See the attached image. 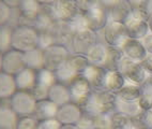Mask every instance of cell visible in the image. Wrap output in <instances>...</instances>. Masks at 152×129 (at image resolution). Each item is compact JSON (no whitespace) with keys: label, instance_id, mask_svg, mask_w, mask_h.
I'll return each instance as SVG.
<instances>
[{"label":"cell","instance_id":"1","mask_svg":"<svg viewBox=\"0 0 152 129\" xmlns=\"http://www.w3.org/2000/svg\"><path fill=\"white\" fill-rule=\"evenodd\" d=\"M117 95L104 89H93L88 101L84 105V112L89 114H110L115 111Z\"/></svg>","mask_w":152,"mask_h":129},{"label":"cell","instance_id":"2","mask_svg":"<svg viewBox=\"0 0 152 129\" xmlns=\"http://www.w3.org/2000/svg\"><path fill=\"white\" fill-rule=\"evenodd\" d=\"M39 31L32 25L19 24L13 28L12 36V49L26 53L30 49L38 47Z\"/></svg>","mask_w":152,"mask_h":129},{"label":"cell","instance_id":"3","mask_svg":"<svg viewBox=\"0 0 152 129\" xmlns=\"http://www.w3.org/2000/svg\"><path fill=\"white\" fill-rule=\"evenodd\" d=\"M38 100L31 91H17L10 98V105L19 117L34 115Z\"/></svg>","mask_w":152,"mask_h":129},{"label":"cell","instance_id":"4","mask_svg":"<svg viewBox=\"0 0 152 129\" xmlns=\"http://www.w3.org/2000/svg\"><path fill=\"white\" fill-rule=\"evenodd\" d=\"M118 70L121 72L125 81L133 83L136 85H142L148 79V73L141 66L140 63L131 60L129 58L123 57L118 67Z\"/></svg>","mask_w":152,"mask_h":129},{"label":"cell","instance_id":"5","mask_svg":"<svg viewBox=\"0 0 152 129\" xmlns=\"http://www.w3.org/2000/svg\"><path fill=\"white\" fill-rule=\"evenodd\" d=\"M71 53L68 46L59 43H55L44 49V68L56 71L60 66H62L70 57Z\"/></svg>","mask_w":152,"mask_h":129},{"label":"cell","instance_id":"6","mask_svg":"<svg viewBox=\"0 0 152 129\" xmlns=\"http://www.w3.org/2000/svg\"><path fill=\"white\" fill-rule=\"evenodd\" d=\"M98 35L96 32L89 28L83 29L73 35L71 46L72 51L75 54H80V55H87L88 52L98 43Z\"/></svg>","mask_w":152,"mask_h":129},{"label":"cell","instance_id":"7","mask_svg":"<svg viewBox=\"0 0 152 129\" xmlns=\"http://www.w3.org/2000/svg\"><path fill=\"white\" fill-rule=\"evenodd\" d=\"M103 36L105 43L109 46L115 47H120L129 38L124 24L114 21L107 22L103 29Z\"/></svg>","mask_w":152,"mask_h":129},{"label":"cell","instance_id":"8","mask_svg":"<svg viewBox=\"0 0 152 129\" xmlns=\"http://www.w3.org/2000/svg\"><path fill=\"white\" fill-rule=\"evenodd\" d=\"M71 94V101L84 108L88 101L90 95L92 94L93 88L84 77H78L69 85Z\"/></svg>","mask_w":152,"mask_h":129},{"label":"cell","instance_id":"9","mask_svg":"<svg viewBox=\"0 0 152 129\" xmlns=\"http://www.w3.org/2000/svg\"><path fill=\"white\" fill-rule=\"evenodd\" d=\"M26 68L24 53L17 49H11L3 53L2 57V71L11 75H16L23 69Z\"/></svg>","mask_w":152,"mask_h":129},{"label":"cell","instance_id":"10","mask_svg":"<svg viewBox=\"0 0 152 129\" xmlns=\"http://www.w3.org/2000/svg\"><path fill=\"white\" fill-rule=\"evenodd\" d=\"M83 114V108L70 101L63 105H60L56 118L61 123V125H76L82 118Z\"/></svg>","mask_w":152,"mask_h":129},{"label":"cell","instance_id":"11","mask_svg":"<svg viewBox=\"0 0 152 129\" xmlns=\"http://www.w3.org/2000/svg\"><path fill=\"white\" fill-rule=\"evenodd\" d=\"M53 13L58 22H70L76 14L80 12L75 0H56L50 6Z\"/></svg>","mask_w":152,"mask_h":129},{"label":"cell","instance_id":"12","mask_svg":"<svg viewBox=\"0 0 152 129\" xmlns=\"http://www.w3.org/2000/svg\"><path fill=\"white\" fill-rule=\"evenodd\" d=\"M85 18L87 23V27L91 30L98 32L100 30H103L108 22V15H107V10L104 8L102 4H99L94 9L86 12Z\"/></svg>","mask_w":152,"mask_h":129},{"label":"cell","instance_id":"13","mask_svg":"<svg viewBox=\"0 0 152 129\" xmlns=\"http://www.w3.org/2000/svg\"><path fill=\"white\" fill-rule=\"evenodd\" d=\"M108 21L119 22L124 24L133 14V8L128 0H117L111 6L106 8Z\"/></svg>","mask_w":152,"mask_h":129},{"label":"cell","instance_id":"14","mask_svg":"<svg viewBox=\"0 0 152 129\" xmlns=\"http://www.w3.org/2000/svg\"><path fill=\"white\" fill-rule=\"evenodd\" d=\"M120 49L122 51L124 57L129 58L131 60L137 61V63H140L148 54L141 40L128 38L120 46Z\"/></svg>","mask_w":152,"mask_h":129},{"label":"cell","instance_id":"15","mask_svg":"<svg viewBox=\"0 0 152 129\" xmlns=\"http://www.w3.org/2000/svg\"><path fill=\"white\" fill-rule=\"evenodd\" d=\"M126 33L130 39L135 40H142L150 32L148 22L142 21L140 18H137L135 16H132L124 23Z\"/></svg>","mask_w":152,"mask_h":129},{"label":"cell","instance_id":"16","mask_svg":"<svg viewBox=\"0 0 152 129\" xmlns=\"http://www.w3.org/2000/svg\"><path fill=\"white\" fill-rule=\"evenodd\" d=\"M37 77H38V71L27 67L23 69L16 75H14L17 91H32V89L37 85Z\"/></svg>","mask_w":152,"mask_h":129},{"label":"cell","instance_id":"17","mask_svg":"<svg viewBox=\"0 0 152 129\" xmlns=\"http://www.w3.org/2000/svg\"><path fill=\"white\" fill-rule=\"evenodd\" d=\"M108 53H109V46L106 43L98 42L92 49H90L87 56L89 63L94 65V66L102 67L105 69L107 59H108Z\"/></svg>","mask_w":152,"mask_h":129},{"label":"cell","instance_id":"18","mask_svg":"<svg viewBox=\"0 0 152 129\" xmlns=\"http://www.w3.org/2000/svg\"><path fill=\"white\" fill-rule=\"evenodd\" d=\"M18 9L20 17L26 21L25 24L33 25L39 13L41 11L42 6L37 0H22Z\"/></svg>","mask_w":152,"mask_h":129},{"label":"cell","instance_id":"19","mask_svg":"<svg viewBox=\"0 0 152 129\" xmlns=\"http://www.w3.org/2000/svg\"><path fill=\"white\" fill-rule=\"evenodd\" d=\"M105 73L106 69L89 63L87 68L85 69V71L83 72L82 77H84L90 83L93 89H103Z\"/></svg>","mask_w":152,"mask_h":129},{"label":"cell","instance_id":"20","mask_svg":"<svg viewBox=\"0 0 152 129\" xmlns=\"http://www.w3.org/2000/svg\"><path fill=\"white\" fill-rule=\"evenodd\" d=\"M48 99L55 102L58 107L65 105V103L71 101L70 88L68 85L62 84V83H55L54 85L49 88Z\"/></svg>","mask_w":152,"mask_h":129},{"label":"cell","instance_id":"21","mask_svg":"<svg viewBox=\"0 0 152 129\" xmlns=\"http://www.w3.org/2000/svg\"><path fill=\"white\" fill-rule=\"evenodd\" d=\"M58 107L55 102H53L49 99H44L40 100L37 103L35 108L34 116L38 121H44V119H49V118H56L58 112Z\"/></svg>","mask_w":152,"mask_h":129},{"label":"cell","instance_id":"22","mask_svg":"<svg viewBox=\"0 0 152 129\" xmlns=\"http://www.w3.org/2000/svg\"><path fill=\"white\" fill-rule=\"evenodd\" d=\"M125 83H126V81L119 70H106L103 89L113 91V93H117L123 87Z\"/></svg>","mask_w":152,"mask_h":129},{"label":"cell","instance_id":"23","mask_svg":"<svg viewBox=\"0 0 152 129\" xmlns=\"http://www.w3.org/2000/svg\"><path fill=\"white\" fill-rule=\"evenodd\" d=\"M55 74H56L57 82L62 83V84H65V85H68V86L70 85L75 79L80 77L79 72L72 66V63L69 61V59L63 63L62 66H60L59 68L55 71Z\"/></svg>","mask_w":152,"mask_h":129},{"label":"cell","instance_id":"24","mask_svg":"<svg viewBox=\"0 0 152 129\" xmlns=\"http://www.w3.org/2000/svg\"><path fill=\"white\" fill-rule=\"evenodd\" d=\"M17 91L14 75L0 71V100L10 99Z\"/></svg>","mask_w":152,"mask_h":129},{"label":"cell","instance_id":"25","mask_svg":"<svg viewBox=\"0 0 152 129\" xmlns=\"http://www.w3.org/2000/svg\"><path fill=\"white\" fill-rule=\"evenodd\" d=\"M18 118L10 105H0V129H16Z\"/></svg>","mask_w":152,"mask_h":129},{"label":"cell","instance_id":"26","mask_svg":"<svg viewBox=\"0 0 152 129\" xmlns=\"http://www.w3.org/2000/svg\"><path fill=\"white\" fill-rule=\"evenodd\" d=\"M25 63L26 67L30 69H33L35 71H39L44 68L45 61H44V51L40 47H35L33 49H30L28 52L24 53Z\"/></svg>","mask_w":152,"mask_h":129},{"label":"cell","instance_id":"27","mask_svg":"<svg viewBox=\"0 0 152 129\" xmlns=\"http://www.w3.org/2000/svg\"><path fill=\"white\" fill-rule=\"evenodd\" d=\"M118 98L126 101H137L141 95V86L126 82L123 87L116 93Z\"/></svg>","mask_w":152,"mask_h":129},{"label":"cell","instance_id":"28","mask_svg":"<svg viewBox=\"0 0 152 129\" xmlns=\"http://www.w3.org/2000/svg\"><path fill=\"white\" fill-rule=\"evenodd\" d=\"M115 111L133 117V116L137 115L141 111L140 107L138 105V101H126V100H122L117 97L116 100V105H115Z\"/></svg>","mask_w":152,"mask_h":129},{"label":"cell","instance_id":"29","mask_svg":"<svg viewBox=\"0 0 152 129\" xmlns=\"http://www.w3.org/2000/svg\"><path fill=\"white\" fill-rule=\"evenodd\" d=\"M110 129H132V117L123 113L114 112L110 114Z\"/></svg>","mask_w":152,"mask_h":129},{"label":"cell","instance_id":"30","mask_svg":"<svg viewBox=\"0 0 152 129\" xmlns=\"http://www.w3.org/2000/svg\"><path fill=\"white\" fill-rule=\"evenodd\" d=\"M132 125L137 129H152V110H141L132 117Z\"/></svg>","mask_w":152,"mask_h":129},{"label":"cell","instance_id":"31","mask_svg":"<svg viewBox=\"0 0 152 129\" xmlns=\"http://www.w3.org/2000/svg\"><path fill=\"white\" fill-rule=\"evenodd\" d=\"M137 101L141 110H152V84L147 80L141 85V95Z\"/></svg>","mask_w":152,"mask_h":129},{"label":"cell","instance_id":"32","mask_svg":"<svg viewBox=\"0 0 152 129\" xmlns=\"http://www.w3.org/2000/svg\"><path fill=\"white\" fill-rule=\"evenodd\" d=\"M12 36L13 28L9 25L0 26V52L6 53L12 49Z\"/></svg>","mask_w":152,"mask_h":129},{"label":"cell","instance_id":"33","mask_svg":"<svg viewBox=\"0 0 152 129\" xmlns=\"http://www.w3.org/2000/svg\"><path fill=\"white\" fill-rule=\"evenodd\" d=\"M133 16L149 22L152 16V0H144L140 4L133 8Z\"/></svg>","mask_w":152,"mask_h":129},{"label":"cell","instance_id":"34","mask_svg":"<svg viewBox=\"0 0 152 129\" xmlns=\"http://www.w3.org/2000/svg\"><path fill=\"white\" fill-rule=\"evenodd\" d=\"M55 83H57V79H56V74L54 71L46 68H43L38 71L37 84L46 88H50Z\"/></svg>","mask_w":152,"mask_h":129},{"label":"cell","instance_id":"35","mask_svg":"<svg viewBox=\"0 0 152 129\" xmlns=\"http://www.w3.org/2000/svg\"><path fill=\"white\" fill-rule=\"evenodd\" d=\"M110 114H91L93 117V128L110 129Z\"/></svg>","mask_w":152,"mask_h":129},{"label":"cell","instance_id":"36","mask_svg":"<svg viewBox=\"0 0 152 129\" xmlns=\"http://www.w3.org/2000/svg\"><path fill=\"white\" fill-rule=\"evenodd\" d=\"M39 121L34 115L22 116L18 118L16 129H38Z\"/></svg>","mask_w":152,"mask_h":129},{"label":"cell","instance_id":"37","mask_svg":"<svg viewBox=\"0 0 152 129\" xmlns=\"http://www.w3.org/2000/svg\"><path fill=\"white\" fill-rule=\"evenodd\" d=\"M56 43L55 40L54 33L53 31H43V32H39V44L38 47H40L41 49H45L48 46L53 45Z\"/></svg>","mask_w":152,"mask_h":129},{"label":"cell","instance_id":"38","mask_svg":"<svg viewBox=\"0 0 152 129\" xmlns=\"http://www.w3.org/2000/svg\"><path fill=\"white\" fill-rule=\"evenodd\" d=\"M75 2L78 10L83 13H86L101 4L100 0H75Z\"/></svg>","mask_w":152,"mask_h":129},{"label":"cell","instance_id":"39","mask_svg":"<svg viewBox=\"0 0 152 129\" xmlns=\"http://www.w3.org/2000/svg\"><path fill=\"white\" fill-rule=\"evenodd\" d=\"M12 11L11 8L3 2L2 0H0V26L7 25L9 19L11 18Z\"/></svg>","mask_w":152,"mask_h":129},{"label":"cell","instance_id":"40","mask_svg":"<svg viewBox=\"0 0 152 129\" xmlns=\"http://www.w3.org/2000/svg\"><path fill=\"white\" fill-rule=\"evenodd\" d=\"M61 126L62 125L57 118H49V119L39 121L38 129H60Z\"/></svg>","mask_w":152,"mask_h":129},{"label":"cell","instance_id":"41","mask_svg":"<svg viewBox=\"0 0 152 129\" xmlns=\"http://www.w3.org/2000/svg\"><path fill=\"white\" fill-rule=\"evenodd\" d=\"M77 127L79 129H91L93 128V117L91 114L89 113L84 112L82 118L79 119V122L77 124Z\"/></svg>","mask_w":152,"mask_h":129},{"label":"cell","instance_id":"42","mask_svg":"<svg viewBox=\"0 0 152 129\" xmlns=\"http://www.w3.org/2000/svg\"><path fill=\"white\" fill-rule=\"evenodd\" d=\"M141 66L144 67V69L147 71L148 74L152 73V54L148 53L146 55V57L140 61Z\"/></svg>","mask_w":152,"mask_h":129},{"label":"cell","instance_id":"43","mask_svg":"<svg viewBox=\"0 0 152 129\" xmlns=\"http://www.w3.org/2000/svg\"><path fill=\"white\" fill-rule=\"evenodd\" d=\"M142 44H144L145 49H146L147 53H150L152 54V32H149L145 37L142 40H141Z\"/></svg>","mask_w":152,"mask_h":129},{"label":"cell","instance_id":"44","mask_svg":"<svg viewBox=\"0 0 152 129\" xmlns=\"http://www.w3.org/2000/svg\"><path fill=\"white\" fill-rule=\"evenodd\" d=\"M3 2L8 4L10 8H18L20 2H22V0H2Z\"/></svg>","mask_w":152,"mask_h":129},{"label":"cell","instance_id":"45","mask_svg":"<svg viewBox=\"0 0 152 129\" xmlns=\"http://www.w3.org/2000/svg\"><path fill=\"white\" fill-rule=\"evenodd\" d=\"M37 1H38L42 7H45V6H52V4H54L56 0H37Z\"/></svg>","mask_w":152,"mask_h":129},{"label":"cell","instance_id":"46","mask_svg":"<svg viewBox=\"0 0 152 129\" xmlns=\"http://www.w3.org/2000/svg\"><path fill=\"white\" fill-rule=\"evenodd\" d=\"M115 1H117V0H100V3L104 8H108V7L111 6Z\"/></svg>","mask_w":152,"mask_h":129},{"label":"cell","instance_id":"47","mask_svg":"<svg viewBox=\"0 0 152 129\" xmlns=\"http://www.w3.org/2000/svg\"><path fill=\"white\" fill-rule=\"evenodd\" d=\"M129 2H130V4L132 6V8H135V7H137L138 4H140L144 0H128Z\"/></svg>","mask_w":152,"mask_h":129},{"label":"cell","instance_id":"48","mask_svg":"<svg viewBox=\"0 0 152 129\" xmlns=\"http://www.w3.org/2000/svg\"><path fill=\"white\" fill-rule=\"evenodd\" d=\"M60 129H79L77 125H62Z\"/></svg>","mask_w":152,"mask_h":129},{"label":"cell","instance_id":"49","mask_svg":"<svg viewBox=\"0 0 152 129\" xmlns=\"http://www.w3.org/2000/svg\"><path fill=\"white\" fill-rule=\"evenodd\" d=\"M2 57H3V53L0 52V71H2Z\"/></svg>","mask_w":152,"mask_h":129},{"label":"cell","instance_id":"50","mask_svg":"<svg viewBox=\"0 0 152 129\" xmlns=\"http://www.w3.org/2000/svg\"><path fill=\"white\" fill-rule=\"evenodd\" d=\"M148 25H149V29H150V32H152V16H151V18L149 19V22H148Z\"/></svg>","mask_w":152,"mask_h":129},{"label":"cell","instance_id":"51","mask_svg":"<svg viewBox=\"0 0 152 129\" xmlns=\"http://www.w3.org/2000/svg\"><path fill=\"white\" fill-rule=\"evenodd\" d=\"M147 81H148L150 84H152V73L151 74H148V79H147Z\"/></svg>","mask_w":152,"mask_h":129},{"label":"cell","instance_id":"52","mask_svg":"<svg viewBox=\"0 0 152 129\" xmlns=\"http://www.w3.org/2000/svg\"><path fill=\"white\" fill-rule=\"evenodd\" d=\"M132 129H137V128H134V127H133V128H132Z\"/></svg>","mask_w":152,"mask_h":129},{"label":"cell","instance_id":"53","mask_svg":"<svg viewBox=\"0 0 152 129\" xmlns=\"http://www.w3.org/2000/svg\"><path fill=\"white\" fill-rule=\"evenodd\" d=\"M91 129H96V128H91Z\"/></svg>","mask_w":152,"mask_h":129}]
</instances>
